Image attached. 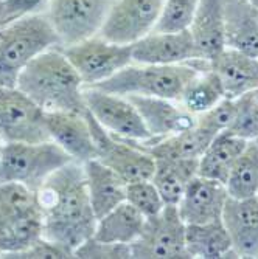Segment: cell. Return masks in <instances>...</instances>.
Returning a JSON list of instances; mask_svg holds the SVG:
<instances>
[{
	"label": "cell",
	"mask_w": 258,
	"mask_h": 259,
	"mask_svg": "<svg viewBox=\"0 0 258 259\" xmlns=\"http://www.w3.org/2000/svg\"><path fill=\"white\" fill-rule=\"evenodd\" d=\"M154 138H165L196 126L198 116L190 113L179 101L156 97L128 95Z\"/></svg>",
	"instance_id": "obj_18"
},
{
	"label": "cell",
	"mask_w": 258,
	"mask_h": 259,
	"mask_svg": "<svg viewBox=\"0 0 258 259\" xmlns=\"http://www.w3.org/2000/svg\"><path fill=\"white\" fill-rule=\"evenodd\" d=\"M114 0H49L44 13L61 47L97 36Z\"/></svg>",
	"instance_id": "obj_7"
},
{
	"label": "cell",
	"mask_w": 258,
	"mask_h": 259,
	"mask_svg": "<svg viewBox=\"0 0 258 259\" xmlns=\"http://www.w3.org/2000/svg\"><path fill=\"white\" fill-rule=\"evenodd\" d=\"M185 248L190 257L199 259H219V257H237L232 250L230 236L223 224V219L187 225L185 228Z\"/></svg>",
	"instance_id": "obj_24"
},
{
	"label": "cell",
	"mask_w": 258,
	"mask_h": 259,
	"mask_svg": "<svg viewBox=\"0 0 258 259\" xmlns=\"http://www.w3.org/2000/svg\"><path fill=\"white\" fill-rule=\"evenodd\" d=\"M156 168L151 177L165 205H177L189 183L198 176V160L154 158Z\"/></svg>",
	"instance_id": "obj_27"
},
{
	"label": "cell",
	"mask_w": 258,
	"mask_h": 259,
	"mask_svg": "<svg viewBox=\"0 0 258 259\" xmlns=\"http://www.w3.org/2000/svg\"><path fill=\"white\" fill-rule=\"evenodd\" d=\"M196 73L198 70L189 62L171 65L132 62L109 79L93 87L125 97L138 95L179 101L183 89Z\"/></svg>",
	"instance_id": "obj_5"
},
{
	"label": "cell",
	"mask_w": 258,
	"mask_h": 259,
	"mask_svg": "<svg viewBox=\"0 0 258 259\" xmlns=\"http://www.w3.org/2000/svg\"><path fill=\"white\" fill-rule=\"evenodd\" d=\"M84 103L87 112L114 137L129 140L135 145H148L159 140L150 134L138 110L125 95L84 87Z\"/></svg>",
	"instance_id": "obj_8"
},
{
	"label": "cell",
	"mask_w": 258,
	"mask_h": 259,
	"mask_svg": "<svg viewBox=\"0 0 258 259\" xmlns=\"http://www.w3.org/2000/svg\"><path fill=\"white\" fill-rule=\"evenodd\" d=\"M227 131L247 141L258 138V87L237 98V113Z\"/></svg>",
	"instance_id": "obj_30"
},
{
	"label": "cell",
	"mask_w": 258,
	"mask_h": 259,
	"mask_svg": "<svg viewBox=\"0 0 258 259\" xmlns=\"http://www.w3.org/2000/svg\"><path fill=\"white\" fill-rule=\"evenodd\" d=\"M202 58L212 59L224 44V0H198L189 27Z\"/></svg>",
	"instance_id": "obj_22"
},
{
	"label": "cell",
	"mask_w": 258,
	"mask_h": 259,
	"mask_svg": "<svg viewBox=\"0 0 258 259\" xmlns=\"http://www.w3.org/2000/svg\"><path fill=\"white\" fill-rule=\"evenodd\" d=\"M49 0H5L0 4V19L4 27L23 16L44 11Z\"/></svg>",
	"instance_id": "obj_36"
},
{
	"label": "cell",
	"mask_w": 258,
	"mask_h": 259,
	"mask_svg": "<svg viewBox=\"0 0 258 259\" xmlns=\"http://www.w3.org/2000/svg\"><path fill=\"white\" fill-rule=\"evenodd\" d=\"M213 138L215 134L196 124L192 129L160 138L151 145L140 146V149L146 151L154 158L198 160Z\"/></svg>",
	"instance_id": "obj_26"
},
{
	"label": "cell",
	"mask_w": 258,
	"mask_h": 259,
	"mask_svg": "<svg viewBox=\"0 0 258 259\" xmlns=\"http://www.w3.org/2000/svg\"><path fill=\"white\" fill-rule=\"evenodd\" d=\"M227 199L229 193L223 182L196 176L176 206L185 225L208 224L223 219Z\"/></svg>",
	"instance_id": "obj_15"
},
{
	"label": "cell",
	"mask_w": 258,
	"mask_h": 259,
	"mask_svg": "<svg viewBox=\"0 0 258 259\" xmlns=\"http://www.w3.org/2000/svg\"><path fill=\"white\" fill-rule=\"evenodd\" d=\"M208 61L223 84L226 98L237 100L258 87V58L226 47Z\"/></svg>",
	"instance_id": "obj_19"
},
{
	"label": "cell",
	"mask_w": 258,
	"mask_h": 259,
	"mask_svg": "<svg viewBox=\"0 0 258 259\" xmlns=\"http://www.w3.org/2000/svg\"><path fill=\"white\" fill-rule=\"evenodd\" d=\"M132 62L171 65L187 64L202 58L193 40L190 30L180 31H151L145 37L131 45Z\"/></svg>",
	"instance_id": "obj_14"
},
{
	"label": "cell",
	"mask_w": 258,
	"mask_h": 259,
	"mask_svg": "<svg viewBox=\"0 0 258 259\" xmlns=\"http://www.w3.org/2000/svg\"><path fill=\"white\" fill-rule=\"evenodd\" d=\"M45 123L50 140L62 148L73 161L84 163L97 157L86 113L45 112Z\"/></svg>",
	"instance_id": "obj_17"
},
{
	"label": "cell",
	"mask_w": 258,
	"mask_h": 259,
	"mask_svg": "<svg viewBox=\"0 0 258 259\" xmlns=\"http://www.w3.org/2000/svg\"><path fill=\"white\" fill-rule=\"evenodd\" d=\"M145 216L129 202H122L97 221V228L92 238L101 242L132 244L145 224Z\"/></svg>",
	"instance_id": "obj_25"
},
{
	"label": "cell",
	"mask_w": 258,
	"mask_h": 259,
	"mask_svg": "<svg viewBox=\"0 0 258 259\" xmlns=\"http://www.w3.org/2000/svg\"><path fill=\"white\" fill-rule=\"evenodd\" d=\"M73 161L55 141L5 143L0 157V183H20L38 191L42 183L64 164Z\"/></svg>",
	"instance_id": "obj_6"
},
{
	"label": "cell",
	"mask_w": 258,
	"mask_h": 259,
	"mask_svg": "<svg viewBox=\"0 0 258 259\" xmlns=\"http://www.w3.org/2000/svg\"><path fill=\"white\" fill-rule=\"evenodd\" d=\"M185 228L177 206L165 205L160 213L145 219L138 238L131 244V256L135 259H189Z\"/></svg>",
	"instance_id": "obj_10"
},
{
	"label": "cell",
	"mask_w": 258,
	"mask_h": 259,
	"mask_svg": "<svg viewBox=\"0 0 258 259\" xmlns=\"http://www.w3.org/2000/svg\"><path fill=\"white\" fill-rule=\"evenodd\" d=\"M247 145V140L229 131L219 132L210 141L198 160V176L213 179L226 185L230 169Z\"/></svg>",
	"instance_id": "obj_23"
},
{
	"label": "cell",
	"mask_w": 258,
	"mask_h": 259,
	"mask_svg": "<svg viewBox=\"0 0 258 259\" xmlns=\"http://www.w3.org/2000/svg\"><path fill=\"white\" fill-rule=\"evenodd\" d=\"M126 202H129L135 209H138L145 218L160 213L163 206H165V202H163L159 190L151 179L128 183Z\"/></svg>",
	"instance_id": "obj_31"
},
{
	"label": "cell",
	"mask_w": 258,
	"mask_h": 259,
	"mask_svg": "<svg viewBox=\"0 0 258 259\" xmlns=\"http://www.w3.org/2000/svg\"><path fill=\"white\" fill-rule=\"evenodd\" d=\"M83 168L90 203L93 211H95L97 219L126 200L128 183L114 169L106 166L98 158H90L84 161Z\"/></svg>",
	"instance_id": "obj_21"
},
{
	"label": "cell",
	"mask_w": 258,
	"mask_h": 259,
	"mask_svg": "<svg viewBox=\"0 0 258 259\" xmlns=\"http://www.w3.org/2000/svg\"><path fill=\"white\" fill-rule=\"evenodd\" d=\"M163 5V0H114L98 34L115 44L132 45L156 30Z\"/></svg>",
	"instance_id": "obj_13"
},
{
	"label": "cell",
	"mask_w": 258,
	"mask_h": 259,
	"mask_svg": "<svg viewBox=\"0 0 258 259\" xmlns=\"http://www.w3.org/2000/svg\"><path fill=\"white\" fill-rule=\"evenodd\" d=\"M97 157L106 166L114 169L126 183L148 180L154 174L156 160L146 151L137 148L131 141L110 135L86 109Z\"/></svg>",
	"instance_id": "obj_12"
},
{
	"label": "cell",
	"mask_w": 258,
	"mask_h": 259,
	"mask_svg": "<svg viewBox=\"0 0 258 259\" xmlns=\"http://www.w3.org/2000/svg\"><path fill=\"white\" fill-rule=\"evenodd\" d=\"M226 98L223 84L212 68L198 72L187 84L179 103L193 115H201Z\"/></svg>",
	"instance_id": "obj_28"
},
{
	"label": "cell",
	"mask_w": 258,
	"mask_h": 259,
	"mask_svg": "<svg viewBox=\"0 0 258 259\" xmlns=\"http://www.w3.org/2000/svg\"><path fill=\"white\" fill-rule=\"evenodd\" d=\"M247 2H250L255 8H258V0H247Z\"/></svg>",
	"instance_id": "obj_38"
},
{
	"label": "cell",
	"mask_w": 258,
	"mask_h": 259,
	"mask_svg": "<svg viewBox=\"0 0 258 259\" xmlns=\"http://www.w3.org/2000/svg\"><path fill=\"white\" fill-rule=\"evenodd\" d=\"M223 224L237 257H258V194L243 199L229 196Z\"/></svg>",
	"instance_id": "obj_16"
},
{
	"label": "cell",
	"mask_w": 258,
	"mask_h": 259,
	"mask_svg": "<svg viewBox=\"0 0 258 259\" xmlns=\"http://www.w3.org/2000/svg\"><path fill=\"white\" fill-rule=\"evenodd\" d=\"M61 47L45 13H34L0 28V85H16L19 75L41 53Z\"/></svg>",
	"instance_id": "obj_3"
},
{
	"label": "cell",
	"mask_w": 258,
	"mask_h": 259,
	"mask_svg": "<svg viewBox=\"0 0 258 259\" xmlns=\"http://www.w3.org/2000/svg\"><path fill=\"white\" fill-rule=\"evenodd\" d=\"M255 140H256V141H258V138H255Z\"/></svg>",
	"instance_id": "obj_40"
},
{
	"label": "cell",
	"mask_w": 258,
	"mask_h": 259,
	"mask_svg": "<svg viewBox=\"0 0 258 259\" xmlns=\"http://www.w3.org/2000/svg\"><path fill=\"white\" fill-rule=\"evenodd\" d=\"M84 87H93L132 64L131 45L106 40L100 34L70 47H61Z\"/></svg>",
	"instance_id": "obj_9"
},
{
	"label": "cell",
	"mask_w": 258,
	"mask_h": 259,
	"mask_svg": "<svg viewBox=\"0 0 258 259\" xmlns=\"http://www.w3.org/2000/svg\"><path fill=\"white\" fill-rule=\"evenodd\" d=\"M230 197L243 199L258 194V141L250 140L237 158L226 182Z\"/></svg>",
	"instance_id": "obj_29"
},
{
	"label": "cell",
	"mask_w": 258,
	"mask_h": 259,
	"mask_svg": "<svg viewBox=\"0 0 258 259\" xmlns=\"http://www.w3.org/2000/svg\"><path fill=\"white\" fill-rule=\"evenodd\" d=\"M224 44L258 58V8L247 0H224Z\"/></svg>",
	"instance_id": "obj_20"
},
{
	"label": "cell",
	"mask_w": 258,
	"mask_h": 259,
	"mask_svg": "<svg viewBox=\"0 0 258 259\" xmlns=\"http://www.w3.org/2000/svg\"><path fill=\"white\" fill-rule=\"evenodd\" d=\"M5 2V0H0V4H4Z\"/></svg>",
	"instance_id": "obj_39"
},
{
	"label": "cell",
	"mask_w": 258,
	"mask_h": 259,
	"mask_svg": "<svg viewBox=\"0 0 258 259\" xmlns=\"http://www.w3.org/2000/svg\"><path fill=\"white\" fill-rule=\"evenodd\" d=\"M75 257H87V259H126L131 256L129 244H112L101 242L95 238H90L83 245H80L75 253Z\"/></svg>",
	"instance_id": "obj_34"
},
{
	"label": "cell",
	"mask_w": 258,
	"mask_h": 259,
	"mask_svg": "<svg viewBox=\"0 0 258 259\" xmlns=\"http://www.w3.org/2000/svg\"><path fill=\"white\" fill-rule=\"evenodd\" d=\"M0 138L5 143L50 140L45 110L16 85H0Z\"/></svg>",
	"instance_id": "obj_11"
},
{
	"label": "cell",
	"mask_w": 258,
	"mask_h": 259,
	"mask_svg": "<svg viewBox=\"0 0 258 259\" xmlns=\"http://www.w3.org/2000/svg\"><path fill=\"white\" fill-rule=\"evenodd\" d=\"M16 87L45 112H86L84 84L61 47L34 58L22 70Z\"/></svg>",
	"instance_id": "obj_2"
},
{
	"label": "cell",
	"mask_w": 258,
	"mask_h": 259,
	"mask_svg": "<svg viewBox=\"0 0 258 259\" xmlns=\"http://www.w3.org/2000/svg\"><path fill=\"white\" fill-rule=\"evenodd\" d=\"M10 257L11 259H47V257L61 259V257H73V254L68 250H65L64 247H61L59 244L52 242L42 236L41 239L33 242L30 247H27L25 250L14 253Z\"/></svg>",
	"instance_id": "obj_35"
},
{
	"label": "cell",
	"mask_w": 258,
	"mask_h": 259,
	"mask_svg": "<svg viewBox=\"0 0 258 259\" xmlns=\"http://www.w3.org/2000/svg\"><path fill=\"white\" fill-rule=\"evenodd\" d=\"M4 146H5V141L0 138V157H2V152H4Z\"/></svg>",
	"instance_id": "obj_37"
},
{
	"label": "cell",
	"mask_w": 258,
	"mask_h": 259,
	"mask_svg": "<svg viewBox=\"0 0 258 259\" xmlns=\"http://www.w3.org/2000/svg\"><path fill=\"white\" fill-rule=\"evenodd\" d=\"M36 196L45 239L59 244L73 254L93 236L98 219L90 203L83 163L64 164L42 183Z\"/></svg>",
	"instance_id": "obj_1"
},
{
	"label": "cell",
	"mask_w": 258,
	"mask_h": 259,
	"mask_svg": "<svg viewBox=\"0 0 258 259\" xmlns=\"http://www.w3.org/2000/svg\"><path fill=\"white\" fill-rule=\"evenodd\" d=\"M36 191L20 183H0V257H10L42 238Z\"/></svg>",
	"instance_id": "obj_4"
},
{
	"label": "cell",
	"mask_w": 258,
	"mask_h": 259,
	"mask_svg": "<svg viewBox=\"0 0 258 259\" xmlns=\"http://www.w3.org/2000/svg\"><path fill=\"white\" fill-rule=\"evenodd\" d=\"M235 113H237V100L224 98L215 107L198 115L196 124L216 135L230 127L233 118H235Z\"/></svg>",
	"instance_id": "obj_33"
},
{
	"label": "cell",
	"mask_w": 258,
	"mask_h": 259,
	"mask_svg": "<svg viewBox=\"0 0 258 259\" xmlns=\"http://www.w3.org/2000/svg\"><path fill=\"white\" fill-rule=\"evenodd\" d=\"M163 11L156 31H180L190 27L198 0H163Z\"/></svg>",
	"instance_id": "obj_32"
}]
</instances>
